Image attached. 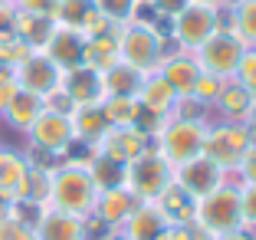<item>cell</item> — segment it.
<instances>
[{"label":"cell","instance_id":"e575fe53","mask_svg":"<svg viewBox=\"0 0 256 240\" xmlns=\"http://www.w3.org/2000/svg\"><path fill=\"white\" fill-rule=\"evenodd\" d=\"M224 83H226V79H220V76L200 73V79H197V86H194V92H190V96L200 99L204 105H214V102H217V96H220V89H224Z\"/></svg>","mask_w":256,"mask_h":240},{"label":"cell","instance_id":"7a4b0ae2","mask_svg":"<svg viewBox=\"0 0 256 240\" xmlns=\"http://www.w3.org/2000/svg\"><path fill=\"white\" fill-rule=\"evenodd\" d=\"M207 125H210V122H190V119H174V115H168V122L158 128V135L151 138V148L158 151L171 168H178V165H184V161H190V158L204 155Z\"/></svg>","mask_w":256,"mask_h":240},{"label":"cell","instance_id":"484cf974","mask_svg":"<svg viewBox=\"0 0 256 240\" xmlns=\"http://www.w3.org/2000/svg\"><path fill=\"white\" fill-rule=\"evenodd\" d=\"M253 102H256V99L250 96V89H243L236 79H226L214 105L220 109V115H224L226 122H246V115H250V109H253Z\"/></svg>","mask_w":256,"mask_h":240},{"label":"cell","instance_id":"d6a6232c","mask_svg":"<svg viewBox=\"0 0 256 240\" xmlns=\"http://www.w3.org/2000/svg\"><path fill=\"white\" fill-rule=\"evenodd\" d=\"M234 79L243 86V89H250V96L256 99V46H246V50H243Z\"/></svg>","mask_w":256,"mask_h":240},{"label":"cell","instance_id":"83f0119b","mask_svg":"<svg viewBox=\"0 0 256 240\" xmlns=\"http://www.w3.org/2000/svg\"><path fill=\"white\" fill-rule=\"evenodd\" d=\"M142 79H144V73L132 69L128 63H115L112 69L102 73V89H106V96H138Z\"/></svg>","mask_w":256,"mask_h":240},{"label":"cell","instance_id":"ee69618b","mask_svg":"<svg viewBox=\"0 0 256 240\" xmlns=\"http://www.w3.org/2000/svg\"><path fill=\"white\" fill-rule=\"evenodd\" d=\"M10 23H14V7L0 4V30H10Z\"/></svg>","mask_w":256,"mask_h":240},{"label":"cell","instance_id":"8d00e7d4","mask_svg":"<svg viewBox=\"0 0 256 240\" xmlns=\"http://www.w3.org/2000/svg\"><path fill=\"white\" fill-rule=\"evenodd\" d=\"M240 210H243V227L256 230V184L240 181Z\"/></svg>","mask_w":256,"mask_h":240},{"label":"cell","instance_id":"f1b7e54d","mask_svg":"<svg viewBox=\"0 0 256 240\" xmlns=\"http://www.w3.org/2000/svg\"><path fill=\"white\" fill-rule=\"evenodd\" d=\"M226 17H230V30L246 46H256V0H234L226 7Z\"/></svg>","mask_w":256,"mask_h":240},{"label":"cell","instance_id":"ba28073f","mask_svg":"<svg viewBox=\"0 0 256 240\" xmlns=\"http://www.w3.org/2000/svg\"><path fill=\"white\" fill-rule=\"evenodd\" d=\"M171 181H174V168L168 165L154 148L144 151L142 158H135V161L125 168V188L132 191L138 201H154Z\"/></svg>","mask_w":256,"mask_h":240},{"label":"cell","instance_id":"1f68e13d","mask_svg":"<svg viewBox=\"0 0 256 240\" xmlns=\"http://www.w3.org/2000/svg\"><path fill=\"white\" fill-rule=\"evenodd\" d=\"M30 46L23 43L20 37H16L14 30H0V66H7V69H14L20 60H26L30 56Z\"/></svg>","mask_w":256,"mask_h":240},{"label":"cell","instance_id":"9c48e42d","mask_svg":"<svg viewBox=\"0 0 256 240\" xmlns=\"http://www.w3.org/2000/svg\"><path fill=\"white\" fill-rule=\"evenodd\" d=\"M26 138H30V148L50 151V155H56V158H66V151L76 145L69 115L56 112V109H43L40 119L26 128Z\"/></svg>","mask_w":256,"mask_h":240},{"label":"cell","instance_id":"f35d334b","mask_svg":"<svg viewBox=\"0 0 256 240\" xmlns=\"http://www.w3.org/2000/svg\"><path fill=\"white\" fill-rule=\"evenodd\" d=\"M16 89H20V83H16L14 69L0 66V112H4V109H7V102L16 96Z\"/></svg>","mask_w":256,"mask_h":240},{"label":"cell","instance_id":"681fc988","mask_svg":"<svg viewBox=\"0 0 256 240\" xmlns=\"http://www.w3.org/2000/svg\"><path fill=\"white\" fill-rule=\"evenodd\" d=\"M253 233H256V230H253Z\"/></svg>","mask_w":256,"mask_h":240},{"label":"cell","instance_id":"4316f807","mask_svg":"<svg viewBox=\"0 0 256 240\" xmlns=\"http://www.w3.org/2000/svg\"><path fill=\"white\" fill-rule=\"evenodd\" d=\"M86 168H89L92 181H96L98 191H108V188H122L125 184V168L122 161H115V158H106L98 155V151H89V158H82Z\"/></svg>","mask_w":256,"mask_h":240},{"label":"cell","instance_id":"6da1fadb","mask_svg":"<svg viewBox=\"0 0 256 240\" xmlns=\"http://www.w3.org/2000/svg\"><path fill=\"white\" fill-rule=\"evenodd\" d=\"M96 197L98 188L92 181L86 161H76V158H66L53 168L50 174V197H46V207H56L62 214H72V217H92L96 210Z\"/></svg>","mask_w":256,"mask_h":240},{"label":"cell","instance_id":"30bf717a","mask_svg":"<svg viewBox=\"0 0 256 240\" xmlns=\"http://www.w3.org/2000/svg\"><path fill=\"white\" fill-rule=\"evenodd\" d=\"M14 76H16V83H20V89L36 92V96H43V99L50 96L53 89H60V86H62V69L56 66L43 50H33L26 60L16 63Z\"/></svg>","mask_w":256,"mask_h":240},{"label":"cell","instance_id":"3957f363","mask_svg":"<svg viewBox=\"0 0 256 240\" xmlns=\"http://www.w3.org/2000/svg\"><path fill=\"white\" fill-rule=\"evenodd\" d=\"M197 224L204 230H210L214 237L230 233L236 227H243V210H240V184L224 181L220 188H214L210 194H204L197 201Z\"/></svg>","mask_w":256,"mask_h":240},{"label":"cell","instance_id":"cb8c5ba5","mask_svg":"<svg viewBox=\"0 0 256 240\" xmlns=\"http://www.w3.org/2000/svg\"><path fill=\"white\" fill-rule=\"evenodd\" d=\"M30 171V161L23 151H14V148H0V197L14 204L20 197V188H23V178Z\"/></svg>","mask_w":256,"mask_h":240},{"label":"cell","instance_id":"5b68a950","mask_svg":"<svg viewBox=\"0 0 256 240\" xmlns=\"http://www.w3.org/2000/svg\"><path fill=\"white\" fill-rule=\"evenodd\" d=\"M164 56V37L154 27L122 23L118 27V60L138 73H154Z\"/></svg>","mask_w":256,"mask_h":240},{"label":"cell","instance_id":"5bb4252c","mask_svg":"<svg viewBox=\"0 0 256 240\" xmlns=\"http://www.w3.org/2000/svg\"><path fill=\"white\" fill-rule=\"evenodd\" d=\"M138 207V197L122 184V188H108V191H98L96 197V210H92V217L98 224H106L108 230H118L122 224L128 220V214Z\"/></svg>","mask_w":256,"mask_h":240},{"label":"cell","instance_id":"60d3db41","mask_svg":"<svg viewBox=\"0 0 256 240\" xmlns=\"http://www.w3.org/2000/svg\"><path fill=\"white\" fill-rule=\"evenodd\" d=\"M236 174H243V184H256V148H250L246 155H243Z\"/></svg>","mask_w":256,"mask_h":240},{"label":"cell","instance_id":"d4e9b609","mask_svg":"<svg viewBox=\"0 0 256 240\" xmlns=\"http://www.w3.org/2000/svg\"><path fill=\"white\" fill-rule=\"evenodd\" d=\"M46 109L43 96H36V92H26V89H16V96L7 102V109H4V122H7L10 128H16V132H23L26 135V128L33 125V122L40 119V112Z\"/></svg>","mask_w":256,"mask_h":240},{"label":"cell","instance_id":"52a82bcc","mask_svg":"<svg viewBox=\"0 0 256 240\" xmlns=\"http://www.w3.org/2000/svg\"><path fill=\"white\" fill-rule=\"evenodd\" d=\"M243 50H246V43H243L230 27H220L207 43H200L194 50V60H197V66H200L204 73L220 76V79H234Z\"/></svg>","mask_w":256,"mask_h":240},{"label":"cell","instance_id":"7bdbcfd3","mask_svg":"<svg viewBox=\"0 0 256 240\" xmlns=\"http://www.w3.org/2000/svg\"><path fill=\"white\" fill-rule=\"evenodd\" d=\"M217 240H256V233H250V227H236L230 233H220Z\"/></svg>","mask_w":256,"mask_h":240},{"label":"cell","instance_id":"f6af8a7d","mask_svg":"<svg viewBox=\"0 0 256 240\" xmlns=\"http://www.w3.org/2000/svg\"><path fill=\"white\" fill-rule=\"evenodd\" d=\"M194 4H207V7H217V10H226L234 0H194Z\"/></svg>","mask_w":256,"mask_h":240},{"label":"cell","instance_id":"c3c4849f","mask_svg":"<svg viewBox=\"0 0 256 240\" xmlns=\"http://www.w3.org/2000/svg\"><path fill=\"white\" fill-rule=\"evenodd\" d=\"M30 240H36V237H30Z\"/></svg>","mask_w":256,"mask_h":240},{"label":"cell","instance_id":"bcb514c9","mask_svg":"<svg viewBox=\"0 0 256 240\" xmlns=\"http://www.w3.org/2000/svg\"><path fill=\"white\" fill-rule=\"evenodd\" d=\"M243 125H256V102H253V109H250V115H246V122Z\"/></svg>","mask_w":256,"mask_h":240},{"label":"cell","instance_id":"ffe728a7","mask_svg":"<svg viewBox=\"0 0 256 240\" xmlns=\"http://www.w3.org/2000/svg\"><path fill=\"white\" fill-rule=\"evenodd\" d=\"M69 122H72V135H76V145H89L96 148V142L106 135L108 122H106V112H102V102L98 105H76L69 112Z\"/></svg>","mask_w":256,"mask_h":240},{"label":"cell","instance_id":"4dcf8cb0","mask_svg":"<svg viewBox=\"0 0 256 240\" xmlns=\"http://www.w3.org/2000/svg\"><path fill=\"white\" fill-rule=\"evenodd\" d=\"M92 7H96L92 0H60L56 10H53V20L60 23V27H72V30H79Z\"/></svg>","mask_w":256,"mask_h":240},{"label":"cell","instance_id":"603a6c76","mask_svg":"<svg viewBox=\"0 0 256 240\" xmlns=\"http://www.w3.org/2000/svg\"><path fill=\"white\" fill-rule=\"evenodd\" d=\"M10 30L30 46V50H43V46L50 43V37H53V30H56V20H53V17L26 14V10L14 7V23H10Z\"/></svg>","mask_w":256,"mask_h":240},{"label":"cell","instance_id":"ab89813d","mask_svg":"<svg viewBox=\"0 0 256 240\" xmlns=\"http://www.w3.org/2000/svg\"><path fill=\"white\" fill-rule=\"evenodd\" d=\"M56 4H60V0H14L16 10H26V14H43V17H53Z\"/></svg>","mask_w":256,"mask_h":240},{"label":"cell","instance_id":"f546056e","mask_svg":"<svg viewBox=\"0 0 256 240\" xmlns=\"http://www.w3.org/2000/svg\"><path fill=\"white\" fill-rule=\"evenodd\" d=\"M138 99L135 96H106L102 99V112L108 125H135L138 119Z\"/></svg>","mask_w":256,"mask_h":240},{"label":"cell","instance_id":"e0dca14e","mask_svg":"<svg viewBox=\"0 0 256 240\" xmlns=\"http://www.w3.org/2000/svg\"><path fill=\"white\" fill-rule=\"evenodd\" d=\"M168 227L171 224L164 220V214L158 210V204L154 201H138V207L128 214V220L118 227V230L125 233V240H158Z\"/></svg>","mask_w":256,"mask_h":240},{"label":"cell","instance_id":"9a60e30c","mask_svg":"<svg viewBox=\"0 0 256 240\" xmlns=\"http://www.w3.org/2000/svg\"><path fill=\"white\" fill-rule=\"evenodd\" d=\"M158 73L171 83V89L178 92V96H190L204 69L197 66L194 53H184L181 50V53H164L161 63H158Z\"/></svg>","mask_w":256,"mask_h":240},{"label":"cell","instance_id":"7dc6e473","mask_svg":"<svg viewBox=\"0 0 256 240\" xmlns=\"http://www.w3.org/2000/svg\"><path fill=\"white\" fill-rule=\"evenodd\" d=\"M0 4H7V7H14V0H0Z\"/></svg>","mask_w":256,"mask_h":240},{"label":"cell","instance_id":"7402d4cb","mask_svg":"<svg viewBox=\"0 0 256 240\" xmlns=\"http://www.w3.org/2000/svg\"><path fill=\"white\" fill-rule=\"evenodd\" d=\"M154 204H158V210L164 214V220L171 227L178 224H194L197 217V197H190L184 188H178V184H168L164 191H161L158 197H154Z\"/></svg>","mask_w":256,"mask_h":240},{"label":"cell","instance_id":"44dd1931","mask_svg":"<svg viewBox=\"0 0 256 240\" xmlns=\"http://www.w3.org/2000/svg\"><path fill=\"white\" fill-rule=\"evenodd\" d=\"M118 27L122 23H115L112 30L106 33H96V37H86V46H82V63L92 69H98V73H106V69H112L118 60Z\"/></svg>","mask_w":256,"mask_h":240},{"label":"cell","instance_id":"277c9868","mask_svg":"<svg viewBox=\"0 0 256 240\" xmlns=\"http://www.w3.org/2000/svg\"><path fill=\"white\" fill-rule=\"evenodd\" d=\"M220 27H230V20H224V10L190 0L178 17H171V40L181 46L184 53H194L197 46L207 43Z\"/></svg>","mask_w":256,"mask_h":240},{"label":"cell","instance_id":"836d02e7","mask_svg":"<svg viewBox=\"0 0 256 240\" xmlns=\"http://www.w3.org/2000/svg\"><path fill=\"white\" fill-rule=\"evenodd\" d=\"M207 109L210 105H204L200 99L194 96H178V102H174V119H190V122H207Z\"/></svg>","mask_w":256,"mask_h":240},{"label":"cell","instance_id":"4fadbf2b","mask_svg":"<svg viewBox=\"0 0 256 240\" xmlns=\"http://www.w3.org/2000/svg\"><path fill=\"white\" fill-rule=\"evenodd\" d=\"M62 92L72 99V105H98L106 99V89H102V73L86 63L66 69L62 73Z\"/></svg>","mask_w":256,"mask_h":240},{"label":"cell","instance_id":"b9f144b4","mask_svg":"<svg viewBox=\"0 0 256 240\" xmlns=\"http://www.w3.org/2000/svg\"><path fill=\"white\" fill-rule=\"evenodd\" d=\"M151 4L158 7V14L164 17V20H171V17H178V14H181L184 7H188L190 0H151Z\"/></svg>","mask_w":256,"mask_h":240},{"label":"cell","instance_id":"2e32d148","mask_svg":"<svg viewBox=\"0 0 256 240\" xmlns=\"http://www.w3.org/2000/svg\"><path fill=\"white\" fill-rule=\"evenodd\" d=\"M33 237L36 240H86V220L62 214L56 207H43V214L33 224Z\"/></svg>","mask_w":256,"mask_h":240},{"label":"cell","instance_id":"7c38bea8","mask_svg":"<svg viewBox=\"0 0 256 240\" xmlns=\"http://www.w3.org/2000/svg\"><path fill=\"white\" fill-rule=\"evenodd\" d=\"M92 151H98V155H106V158H115L122 165H132L135 158H142L144 151H151V138L144 135V132H138L135 125H112L106 135L96 142Z\"/></svg>","mask_w":256,"mask_h":240},{"label":"cell","instance_id":"d6986e66","mask_svg":"<svg viewBox=\"0 0 256 240\" xmlns=\"http://www.w3.org/2000/svg\"><path fill=\"white\" fill-rule=\"evenodd\" d=\"M138 105L142 109H148V112L161 115V119H168V115L174 112V102H178V92L171 89V83H168L164 76L154 69V73H144L142 79V89H138Z\"/></svg>","mask_w":256,"mask_h":240},{"label":"cell","instance_id":"8992f818","mask_svg":"<svg viewBox=\"0 0 256 240\" xmlns=\"http://www.w3.org/2000/svg\"><path fill=\"white\" fill-rule=\"evenodd\" d=\"M250 151V135L243 122H217L207 125V142H204V155L214 165H220L226 174H234L240 168L243 155Z\"/></svg>","mask_w":256,"mask_h":240},{"label":"cell","instance_id":"74e56055","mask_svg":"<svg viewBox=\"0 0 256 240\" xmlns=\"http://www.w3.org/2000/svg\"><path fill=\"white\" fill-rule=\"evenodd\" d=\"M33 230L26 224H20L16 217H0V240H30Z\"/></svg>","mask_w":256,"mask_h":240},{"label":"cell","instance_id":"ac0fdd59","mask_svg":"<svg viewBox=\"0 0 256 240\" xmlns=\"http://www.w3.org/2000/svg\"><path fill=\"white\" fill-rule=\"evenodd\" d=\"M82 46H86L82 33L72 30V27H60V23H56V30H53V37H50V43L43 46V53L66 73V69L82 63Z\"/></svg>","mask_w":256,"mask_h":240},{"label":"cell","instance_id":"d590c367","mask_svg":"<svg viewBox=\"0 0 256 240\" xmlns=\"http://www.w3.org/2000/svg\"><path fill=\"white\" fill-rule=\"evenodd\" d=\"M92 4H96L112 23H128V17H132L138 0H92Z\"/></svg>","mask_w":256,"mask_h":240},{"label":"cell","instance_id":"8fae6325","mask_svg":"<svg viewBox=\"0 0 256 240\" xmlns=\"http://www.w3.org/2000/svg\"><path fill=\"white\" fill-rule=\"evenodd\" d=\"M224 181H226V171L220 165H214L207 155H197V158H190V161L174 168V184L184 188L190 197H197V201H200L204 194H210L214 188H220Z\"/></svg>","mask_w":256,"mask_h":240}]
</instances>
